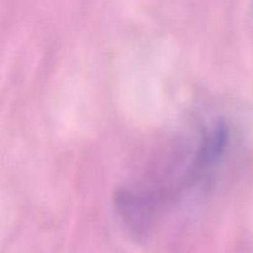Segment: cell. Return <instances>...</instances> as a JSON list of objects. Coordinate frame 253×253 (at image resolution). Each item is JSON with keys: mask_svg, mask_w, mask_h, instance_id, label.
<instances>
[{"mask_svg": "<svg viewBox=\"0 0 253 253\" xmlns=\"http://www.w3.org/2000/svg\"><path fill=\"white\" fill-rule=\"evenodd\" d=\"M230 143V127L214 121L200 135L199 141L178 163L150 182L124 188L116 195V209L128 226H147L158 210L183 190L195 187L221 162Z\"/></svg>", "mask_w": 253, "mask_h": 253, "instance_id": "obj_1", "label": "cell"}]
</instances>
